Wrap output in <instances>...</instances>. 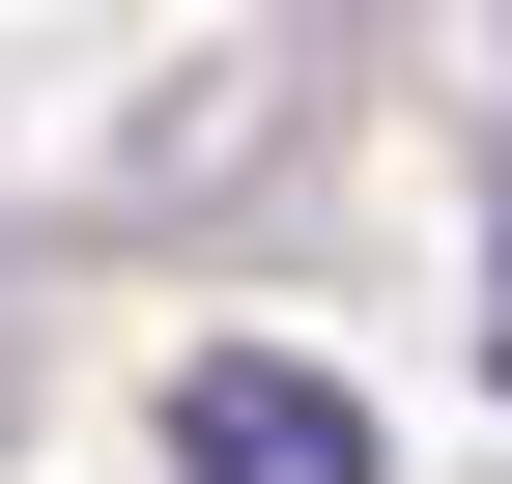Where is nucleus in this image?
<instances>
[{
  "instance_id": "nucleus-1",
  "label": "nucleus",
  "mask_w": 512,
  "mask_h": 484,
  "mask_svg": "<svg viewBox=\"0 0 512 484\" xmlns=\"http://www.w3.org/2000/svg\"><path fill=\"white\" fill-rule=\"evenodd\" d=\"M171 484H370V399L285 371V342H200L171 371Z\"/></svg>"
}]
</instances>
